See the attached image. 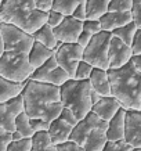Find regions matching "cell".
<instances>
[{"instance_id":"cell-36","label":"cell","mask_w":141,"mask_h":151,"mask_svg":"<svg viewBox=\"0 0 141 151\" xmlns=\"http://www.w3.org/2000/svg\"><path fill=\"white\" fill-rule=\"evenodd\" d=\"M132 17L134 24L138 28H141V1H138V0H134V3H133Z\"/></svg>"},{"instance_id":"cell-9","label":"cell","mask_w":141,"mask_h":151,"mask_svg":"<svg viewBox=\"0 0 141 151\" xmlns=\"http://www.w3.org/2000/svg\"><path fill=\"white\" fill-rule=\"evenodd\" d=\"M31 79L36 81V82L49 83V85H54V86L61 87L67 81L71 79V76H69V73L64 68L59 67L55 57L53 55L42 67H39V68H36L33 71Z\"/></svg>"},{"instance_id":"cell-10","label":"cell","mask_w":141,"mask_h":151,"mask_svg":"<svg viewBox=\"0 0 141 151\" xmlns=\"http://www.w3.org/2000/svg\"><path fill=\"white\" fill-rule=\"evenodd\" d=\"M24 111V99L21 94L6 103H0V134L15 132V119Z\"/></svg>"},{"instance_id":"cell-33","label":"cell","mask_w":141,"mask_h":151,"mask_svg":"<svg viewBox=\"0 0 141 151\" xmlns=\"http://www.w3.org/2000/svg\"><path fill=\"white\" fill-rule=\"evenodd\" d=\"M83 31H86L94 36L102 29H101V24L98 19H86V21H83Z\"/></svg>"},{"instance_id":"cell-40","label":"cell","mask_w":141,"mask_h":151,"mask_svg":"<svg viewBox=\"0 0 141 151\" xmlns=\"http://www.w3.org/2000/svg\"><path fill=\"white\" fill-rule=\"evenodd\" d=\"M13 142V136L11 133H4V134H0V151H7L10 143Z\"/></svg>"},{"instance_id":"cell-3","label":"cell","mask_w":141,"mask_h":151,"mask_svg":"<svg viewBox=\"0 0 141 151\" xmlns=\"http://www.w3.org/2000/svg\"><path fill=\"white\" fill-rule=\"evenodd\" d=\"M0 22L15 25L33 35L47 24V13L37 10L33 0H3L0 6Z\"/></svg>"},{"instance_id":"cell-22","label":"cell","mask_w":141,"mask_h":151,"mask_svg":"<svg viewBox=\"0 0 141 151\" xmlns=\"http://www.w3.org/2000/svg\"><path fill=\"white\" fill-rule=\"evenodd\" d=\"M24 90V83H15L0 75V103L11 100L19 96Z\"/></svg>"},{"instance_id":"cell-15","label":"cell","mask_w":141,"mask_h":151,"mask_svg":"<svg viewBox=\"0 0 141 151\" xmlns=\"http://www.w3.org/2000/svg\"><path fill=\"white\" fill-rule=\"evenodd\" d=\"M72 124L67 122L64 118H55L50 125V129H49V134L51 137V142L54 143L55 146H59V144H64V143L69 142L71 139V134H72L73 130Z\"/></svg>"},{"instance_id":"cell-42","label":"cell","mask_w":141,"mask_h":151,"mask_svg":"<svg viewBox=\"0 0 141 151\" xmlns=\"http://www.w3.org/2000/svg\"><path fill=\"white\" fill-rule=\"evenodd\" d=\"M102 99V96H101L98 92H96L93 87H91V101H93V105L96 104V103H98V101Z\"/></svg>"},{"instance_id":"cell-14","label":"cell","mask_w":141,"mask_h":151,"mask_svg":"<svg viewBox=\"0 0 141 151\" xmlns=\"http://www.w3.org/2000/svg\"><path fill=\"white\" fill-rule=\"evenodd\" d=\"M125 140L133 148H141V110H126Z\"/></svg>"},{"instance_id":"cell-43","label":"cell","mask_w":141,"mask_h":151,"mask_svg":"<svg viewBox=\"0 0 141 151\" xmlns=\"http://www.w3.org/2000/svg\"><path fill=\"white\" fill-rule=\"evenodd\" d=\"M132 63L137 67V69L141 72V54L140 55H133L132 57Z\"/></svg>"},{"instance_id":"cell-21","label":"cell","mask_w":141,"mask_h":151,"mask_svg":"<svg viewBox=\"0 0 141 151\" xmlns=\"http://www.w3.org/2000/svg\"><path fill=\"white\" fill-rule=\"evenodd\" d=\"M107 142H108L107 128H97L87 134L82 147L84 151H102Z\"/></svg>"},{"instance_id":"cell-30","label":"cell","mask_w":141,"mask_h":151,"mask_svg":"<svg viewBox=\"0 0 141 151\" xmlns=\"http://www.w3.org/2000/svg\"><path fill=\"white\" fill-rule=\"evenodd\" d=\"M134 0H111L108 6V11H118V13H129L133 9Z\"/></svg>"},{"instance_id":"cell-28","label":"cell","mask_w":141,"mask_h":151,"mask_svg":"<svg viewBox=\"0 0 141 151\" xmlns=\"http://www.w3.org/2000/svg\"><path fill=\"white\" fill-rule=\"evenodd\" d=\"M82 3H87V0H54L53 10L59 11L64 15H72L76 7Z\"/></svg>"},{"instance_id":"cell-46","label":"cell","mask_w":141,"mask_h":151,"mask_svg":"<svg viewBox=\"0 0 141 151\" xmlns=\"http://www.w3.org/2000/svg\"><path fill=\"white\" fill-rule=\"evenodd\" d=\"M1 3H3V0H0V6H1Z\"/></svg>"},{"instance_id":"cell-8","label":"cell","mask_w":141,"mask_h":151,"mask_svg":"<svg viewBox=\"0 0 141 151\" xmlns=\"http://www.w3.org/2000/svg\"><path fill=\"white\" fill-rule=\"evenodd\" d=\"M83 51L84 47H82L79 43H58L54 57L59 67L64 68L71 78H73L77 65L83 60Z\"/></svg>"},{"instance_id":"cell-20","label":"cell","mask_w":141,"mask_h":151,"mask_svg":"<svg viewBox=\"0 0 141 151\" xmlns=\"http://www.w3.org/2000/svg\"><path fill=\"white\" fill-rule=\"evenodd\" d=\"M54 54H55V50H51V49H49L47 46L42 45L39 42H35L31 51L28 53V57H29L31 65L36 69L39 67H42L46 61H49Z\"/></svg>"},{"instance_id":"cell-11","label":"cell","mask_w":141,"mask_h":151,"mask_svg":"<svg viewBox=\"0 0 141 151\" xmlns=\"http://www.w3.org/2000/svg\"><path fill=\"white\" fill-rule=\"evenodd\" d=\"M133 50L132 46L126 45L122 39L114 36L111 39L109 43V50H108V58H109V69H116L122 68L123 65L129 64L132 61Z\"/></svg>"},{"instance_id":"cell-4","label":"cell","mask_w":141,"mask_h":151,"mask_svg":"<svg viewBox=\"0 0 141 151\" xmlns=\"http://www.w3.org/2000/svg\"><path fill=\"white\" fill-rule=\"evenodd\" d=\"M62 105L72 111L77 121H82L91 112V83L90 81L69 79L59 87Z\"/></svg>"},{"instance_id":"cell-18","label":"cell","mask_w":141,"mask_h":151,"mask_svg":"<svg viewBox=\"0 0 141 151\" xmlns=\"http://www.w3.org/2000/svg\"><path fill=\"white\" fill-rule=\"evenodd\" d=\"M125 130H126V110L120 108L119 112L108 122L107 136L111 142L125 140Z\"/></svg>"},{"instance_id":"cell-31","label":"cell","mask_w":141,"mask_h":151,"mask_svg":"<svg viewBox=\"0 0 141 151\" xmlns=\"http://www.w3.org/2000/svg\"><path fill=\"white\" fill-rule=\"evenodd\" d=\"M133 147L126 140H118V142H111L108 140L102 151H132Z\"/></svg>"},{"instance_id":"cell-38","label":"cell","mask_w":141,"mask_h":151,"mask_svg":"<svg viewBox=\"0 0 141 151\" xmlns=\"http://www.w3.org/2000/svg\"><path fill=\"white\" fill-rule=\"evenodd\" d=\"M33 1L36 9L44 13H49L50 10H53V6H54V0H33Z\"/></svg>"},{"instance_id":"cell-27","label":"cell","mask_w":141,"mask_h":151,"mask_svg":"<svg viewBox=\"0 0 141 151\" xmlns=\"http://www.w3.org/2000/svg\"><path fill=\"white\" fill-rule=\"evenodd\" d=\"M137 29H138V27L134 24V21H132V22H129L127 25H123V27L112 31V35L119 37V39H122L126 45L132 46L133 39H134V35H136Z\"/></svg>"},{"instance_id":"cell-24","label":"cell","mask_w":141,"mask_h":151,"mask_svg":"<svg viewBox=\"0 0 141 151\" xmlns=\"http://www.w3.org/2000/svg\"><path fill=\"white\" fill-rule=\"evenodd\" d=\"M31 151H58V147L51 142L49 132H36L32 137Z\"/></svg>"},{"instance_id":"cell-1","label":"cell","mask_w":141,"mask_h":151,"mask_svg":"<svg viewBox=\"0 0 141 151\" xmlns=\"http://www.w3.org/2000/svg\"><path fill=\"white\" fill-rule=\"evenodd\" d=\"M21 96L24 99L25 112L31 119L40 118L53 122L55 118H58L64 108L59 86L29 79L24 83Z\"/></svg>"},{"instance_id":"cell-29","label":"cell","mask_w":141,"mask_h":151,"mask_svg":"<svg viewBox=\"0 0 141 151\" xmlns=\"http://www.w3.org/2000/svg\"><path fill=\"white\" fill-rule=\"evenodd\" d=\"M93 71H94V67L91 64H89L87 61L82 60V61L79 63V65H77L75 76H73L72 79H76V81H87V79H90Z\"/></svg>"},{"instance_id":"cell-16","label":"cell","mask_w":141,"mask_h":151,"mask_svg":"<svg viewBox=\"0 0 141 151\" xmlns=\"http://www.w3.org/2000/svg\"><path fill=\"white\" fill-rule=\"evenodd\" d=\"M122 108V105L115 97L109 96V97H102L98 103L93 105L91 112H94L97 116H100L102 121L109 122L111 119L114 118L115 115L119 112V110Z\"/></svg>"},{"instance_id":"cell-32","label":"cell","mask_w":141,"mask_h":151,"mask_svg":"<svg viewBox=\"0 0 141 151\" xmlns=\"http://www.w3.org/2000/svg\"><path fill=\"white\" fill-rule=\"evenodd\" d=\"M31 148H32V139H22L10 143L7 151H31Z\"/></svg>"},{"instance_id":"cell-12","label":"cell","mask_w":141,"mask_h":151,"mask_svg":"<svg viewBox=\"0 0 141 151\" xmlns=\"http://www.w3.org/2000/svg\"><path fill=\"white\" fill-rule=\"evenodd\" d=\"M83 31V21L73 15H65L64 21L54 28V35L59 43H77Z\"/></svg>"},{"instance_id":"cell-25","label":"cell","mask_w":141,"mask_h":151,"mask_svg":"<svg viewBox=\"0 0 141 151\" xmlns=\"http://www.w3.org/2000/svg\"><path fill=\"white\" fill-rule=\"evenodd\" d=\"M111 0H87V19H100L107 11Z\"/></svg>"},{"instance_id":"cell-39","label":"cell","mask_w":141,"mask_h":151,"mask_svg":"<svg viewBox=\"0 0 141 151\" xmlns=\"http://www.w3.org/2000/svg\"><path fill=\"white\" fill-rule=\"evenodd\" d=\"M57 147H58V151H84V148L82 146H79V144H76L73 142H67Z\"/></svg>"},{"instance_id":"cell-45","label":"cell","mask_w":141,"mask_h":151,"mask_svg":"<svg viewBox=\"0 0 141 151\" xmlns=\"http://www.w3.org/2000/svg\"><path fill=\"white\" fill-rule=\"evenodd\" d=\"M132 151H141V148H133Z\"/></svg>"},{"instance_id":"cell-5","label":"cell","mask_w":141,"mask_h":151,"mask_svg":"<svg viewBox=\"0 0 141 151\" xmlns=\"http://www.w3.org/2000/svg\"><path fill=\"white\" fill-rule=\"evenodd\" d=\"M33 68L26 53L4 51L0 58V75L15 83H25L32 76Z\"/></svg>"},{"instance_id":"cell-13","label":"cell","mask_w":141,"mask_h":151,"mask_svg":"<svg viewBox=\"0 0 141 151\" xmlns=\"http://www.w3.org/2000/svg\"><path fill=\"white\" fill-rule=\"evenodd\" d=\"M97 128H108V122H107V121H102V119H101L100 116H97L94 112H90V114L87 115V116H84L82 121H79L77 125L73 128L69 142H73V143H76V144H79V146H83L87 134Z\"/></svg>"},{"instance_id":"cell-35","label":"cell","mask_w":141,"mask_h":151,"mask_svg":"<svg viewBox=\"0 0 141 151\" xmlns=\"http://www.w3.org/2000/svg\"><path fill=\"white\" fill-rule=\"evenodd\" d=\"M31 125H32V129L35 130V133L36 132H49L51 122L46 121V119L33 118V119H31Z\"/></svg>"},{"instance_id":"cell-6","label":"cell","mask_w":141,"mask_h":151,"mask_svg":"<svg viewBox=\"0 0 141 151\" xmlns=\"http://www.w3.org/2000/svg\"><path fill=\"white\" fill-rule=\"evenodd\" d=\"M111 39H112V32L108 31H101L94 35L90 43L84 47L83 60L91 64L94 68L109 69L108 50Z\"/></svg>"},{"instance_id":"cell-44","label":"cell","mask_w":141,"mask_h":151,"mask_svg":"<svg viewBox=\"0 0 141 151\" xmlns=\"http://www.w3.org/2000/svg\"><path fill=\"white\" fill-rule=\"evenodd\" d=\"M4 43H3V39H1V35H0V58H1V55L4 53Z\"/></svg>"},{"instance_id":"cell-41","label":"cell","mask_w":141,"mask_h":151,"mask_svg":"<svg viewBox=\"0 0 141 151\" xmlns=\"http://www.w3.org/2000/svg\"><path fill=\"white\" fill-rule=\"evenodd\" d=\"M91 39H93V35H91V33L86 32V31H82L80 36H79V39H77V43H79L82 47H86L87 45L90 43Z\"/></svg>"},{"instance_id":"cell-37","label":"cell","mask_w":141,"mask_h":151,"mask_svg":"<svg viewBox=\"0 0 141 151\" xmlns=\"http://www.w3.org/2000/svg\"><path fill=\"white\" fill-rule=\"evenodd\" d=\"M132 50H133V55H140L141 54V28L137 29L134 39L132 43Z\"/></svg>"},{"instance_id":"cell-17","label":"cell","mask_w":141,"mask_h":151,"mask_svg":"<svg viewBox=\"0 0 141 151\" xmlns=\"http://www.w3.org/2000/svg\"><path fill=\"white\" fill-rule=\"evenodd\" d=\"M100 24H101V29L102 31H108L112 32L115 29L123 27V25H127L129 22L133 21L132 17V11L129 13H118V11H107V13L100 17Z\"/></svg>"},{"instance_id":"cell-19","label":"cell","mask_w":141,"mask_h":151,"mask_svg":"<svg viewBox=\"0 0 141 151\" xmlns=\"http://www.w3.org/2000/svg\"><path fill=\"white\" fill-rule=\"evenodd\" d=\"M90 83L91 87L98 92L102 97H109L112 96V90H111V82H109L108 76V69H101V68H94L93 73L90 76Z\"/></svg>"},{"instance_id":"cell-34","label":"cell","mask_w":141,"mask_h":151,"mask_svg":"<svg viewBox=\"0 0 141 151\" xmlns=\"http://www.w3.org/2000/svg\"><path fill=\"white\" fill-rule=\"evenodd\" d=\"M64 18H65L64 14L59 13V11H55V10H50V11L47 13V24L53 28L58 27L59 24L64 21Z\"/></svg>"},{"instance_id":"cell-47","label":"cell","mask_w":141,"mask_h":151,"mask_svg":"<svg viewBox=\"0 0 141 151\" xmlns=\"http://www.w3.org/2000/svg\"><path fill=\"white\" fill-rule=\"evenodd\" d=\"M138 1H141V0H138Z\"/></svg>"},{"instance_id":"cell-7","label":"cell","mask_w":141,"mask_h":151,"mask_svg":"<svg viewBox=\"0 0 141 151\" xmlns=\"http://www.w3.org/2000/svg\"><path fill=\"white\" fill-rule=\"evenodd\" d=\"M0 35L6 51H21L28 54L35 43L33 35L11 24L0 22Z\"/></svg>"},{"instance_id":"cell-23","label":"cell","mask_w":141,"mask_h":151,"mask_svg":"<svg viewBox=\"0 0 141 151\" xmlns=\"http://www.w3.org/2000/svg\"><path fill=\"white\" fill-rule=\"evenodd\" d=\"M33 39H35V42H39L51 50H55L59 43L54 35V28L50 27L49 24H44L42 28H39L36 32L33 33Z\"/></svg>"},{"instance_id":"cell-26","label":"cell","mask_w":141,"mask_h":151,"mask_svg":"<svg viewBox=\"0 0 141 151\" xmlns=\"http://www.w3.org/2000/svg\"><path fill=\"white\" fill-rule=\"evenodd\" d=\"M15 132H18L24 139H32L35 134V130L31 125V118L25 111L21 112L15 119Z\"/></svg>"},{"instance_id":"cell-2","label":"cell","mask_w":141,"mask_h":151,"mask_svg":"<svg viewBox=\"0 0 141 151\" xmlns=\"http://www.w3.org/2000/svg\"><path fill=\"white\" fill-rule=\"evenodd\" d=\"M112 97L125 110H141V72L132 61L122 68L108 69Z\"/></svg>"}]
</instances>
